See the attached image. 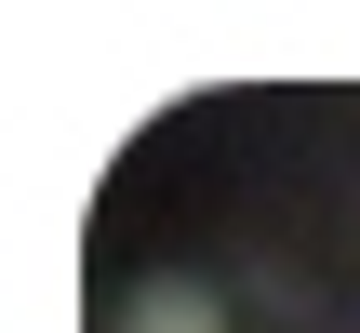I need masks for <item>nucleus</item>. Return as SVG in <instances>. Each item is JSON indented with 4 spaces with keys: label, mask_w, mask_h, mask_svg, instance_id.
<instances>
[{
    "label": "nucleus",
    "mask_w": 360,
    "mask_h": 333,
    "mask_svg": "<svg viewBox=\"0 0 360 333\" xmlns=\"http://www.w3.org/2000/svg\"><path fill=\"white\" fill-rule=\"evenodd\" d=\"M120 333H227V294H214V280H187V267H160V280H134V294H120Z\"/></svg>",
    "instance_id": "nucleus-1"
}]
</instances>
